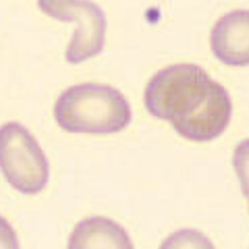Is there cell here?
I'll return each mask as SVG.
<instances>
[{
	"label": "cell",
	"mask_w": 249,
	"mask_h": 249,
	"mask_svg": "<svg viewBox=\"0 0 249 249\" xmlns=\"http://www.w3.org/2000/svg\"><path fill=\"white\" fill-rule=\"evenodd\" d=\"M37 7L57 21L76 25V31L65 52V60L70 64H80L103 52L107 34V17L94 1L37 0Z\"/></svg>",
	"instance_id": "obj_4"
},
{
	"label": "cell",
	"mask_w": 249,
	"mask_h": 249,
	"mask_svg": "<svg viewBox=\"0 0 249 249\" xmlns=\"http://www.w3.org/2000/svg\"><path fill=\"white\" fill-rule=\"evenodd\" d=\"M54 118L70 133L106 136L129 126L132 108L115 88L82 83L62 91L54 106Z\"/></svg>",
	"instance_id": "obj_2"
},
{
	"label": "cell",
	"mask_w": 249,
	"mask_h": 249,
	"mask_svg": "<svg viewBox=\"0 0 249 249\" xmlns=\"http://www.w3.org/2000/svg\"><path fill=\"white\" fill-rule=\"evenodd\" d=\"M144 104L152 116L169 121L181 137L196 142L217 139L232 114L229 91L196 64L157 72L145 88Z\"/></svg>",
	"instance_id": "obj_1"
},
{
	"label": "cell",
	"mask_w": 249,
	"mask_h": 249,
	"mask_svg": "<svg viewBox=\"0 0 249 249\" xmlns=\"http://www.w3.org/2000/svg\"><path fill=\"white\" fill-rule=\"evenodd\" d=\"M214 57L230 67H247L249 62V13L235 10L223 16L211 32Z\"/></svg>",
	"instance_id": "obj_5"
},
{
	"label": "cell",
	"mask_w": 249,
	"mask_h": 249,
	"mask_svg": "<svg viewBox=\"0 0 249 249\" xmlns=\"http://www.w3.org/2000/svg\"><path fill=\"white\" fill-rule=\"evenodd\" d=\"M0 170L10 186L25 196H35L49 183V162L27 127L9 122L0 127Z\"/></svg>",
	"instance_id": "obj_3"
},
{
	"label": "cell",
	"mask_w": 249,
	"mask_h": 249,
	"mask_svg": "<svg viewBox=\"0 0 249 249\" xmlns=\"http://www.w3.org/2000/svg\"><path fill=\"white\" fill-rule=\"evenodd\" d=\"M133 242L121 224L107 217H89L82 220L73 229L68 248H118L132 249Z\"/></svg>",
	"instance_id": "obj_6"
},
{
	"label": "cell",
	"mask_w": 249,
	"mask_h": 249,
	"mask_svg": "<svg viewBox=\"0 0 249 249\" xmlns=\"http://www.w3.org/2000/svg\"><path fill=\"white\" fill-rule=\"evenodd\" d=\"M18 249L19 242H18L17 234L14 229L3 216H0V249Z\"/></svg>",
	"instance_id": "obj_7"
}]
</instances>
